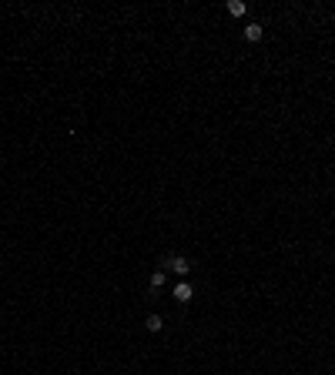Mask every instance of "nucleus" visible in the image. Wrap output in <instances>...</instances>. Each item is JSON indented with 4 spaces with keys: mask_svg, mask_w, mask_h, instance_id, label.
<instances>
[{
    "mask_svg": "<svg viewBox=\"0 0 335 375\" xmlns=\"http://www.w3.org/2000/svg\"><path fill=\"white\" fill-rule=\"evenodd\" d=\"M164 268H168V272H175V275H181V278H184V275L191 272V262H188L184 255H171V258L164 262Z\"/></svg>",
    "mask_w": 335,
    "mask_h": 375,
    "instance_id": "1",
    "label": "nucleus"
},
{
    "mask_svg": "<svg viewBox=\"0 0 335 375\" xmlns=\"http://www.w3.org/2000/svg\"><path fill=\"white\" fill-rule=\"evenodd\" d=\"M171 295H175V302H181V305H184V302H191V298H194V288L188 285V281H178Z\"/></svg>",
    "mask_w": 335,
    "mask_h": 375,
    "instance_id": "2",
    "label": "nucleus"
},
{
    "mask_svg": "<svg viewBox=\"0 0 335 375\" xmlns=\"http://www.w3.org/2000/svg\"><path fill=\"white\" fill-rule=\"evenodd\" d=\"M228 14H232V17H245L248 4H245V0H228Z\"/></svg>",
    "mask_w": 335,
    "mask_h": 375,
    "instance_id": "3",
    "label": "nucleus"
},
{
    "mask_svg": "<svg viewBox=\"0 0 335 375\" xmlns=\"http://www.w3.org/2000/svg\"><path fill=\"white\" fill-rule=\"evenodd\" d=\"M262 24H248L245 27V40H248V44H255V40H262Z\"/></svg>",
    "mask_w": 335,
    "mask_h": 375,
    "instance_id": "4",
    "label": "nucleus"
},
{
    "mask_svg": "<svg viewBox=\"0 0 335 375\" xmlns=\"http://www.w3.org/2000/svg\"><path fill=\"white\" fill-rule=\"evenodd\" d=\"M144 325H148V332H161V328H164V319H161V315H148Z\"/></svg>",
    "mask_w": 335,
    "mask_h": 375,
    "instance_id": "5",
    "label": "nucleus"
},
{
    "mask_svg": "<svg viewBox=\"0 0 335 375\" xmlns=\"http://www.w3.org/2000/svg\"><path fill=\"white\" fill-rule=\"evenodd\" d=\"M164 281H168V275H164V272H154V275H151V288H161Z\"/></svg>",
    "mask_w": 335,
    "mask_h": 375,
    "instance_id": "6",
    "label": "nucleus"
}]
</instances>
